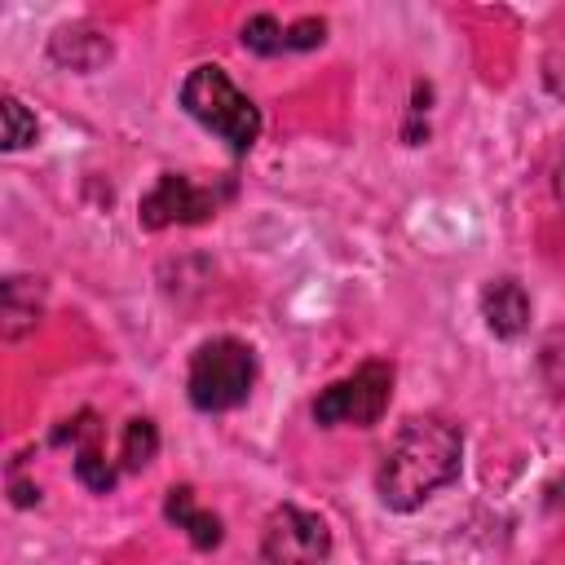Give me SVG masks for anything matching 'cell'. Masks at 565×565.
<instances>
[{"label": "cell", "mask_w": 565, "mask_h": 565, "mask_svg": "<svg viewBox=\"0 0 565 565\" xmlns=\"http://www.w3.org/2000/svg\"><path fill=\"white\" fill-rule=\"evenodd\" d=\"M463 468V437L455 424L437 415H419L402 424L375 468V494L388 512L424 508L441 486H450Z\"/></svg>", "instance_id": "obj_1"}, {"label": "cell", "mask_w": 565, "mask_h": 565, "mask_svg": "<svg viewBox=\"0 0 565 565\" xmlns=\"http://www.w3.org/2000/svg\"><path fill=\"white\" fill-rule=\"evenodd\" d=\"M181 106L190 119H199L207 132H216L234 154H247L260 141V110L238 84L225 75V66L203 62L181 79Z\"/></svg>", "instance_id": "obj_2"}, {"label": "cell", "mask_w": 565, "mask_h": 565, "mask_svg": "<svg viewBox=\"0 0 565 565\" xmlns=\"http://www.w3.org/2000/svg\"><path fill=\"white\" fill-rule=\"evenodd\" d=\"M252 384H256V358L243 340L216 335V340H203L194 349L185 393L199 411H234L247 402Z\"/></svg>", "instance_id": "obj_3"}, {"label": "cell", "mask_w": 565, "mask_h": 565, "mask_svg": "<svg viewBox=\"0 0 565 565\" xmlns=\"http://www.w3.org/2000/svg\"><path fill=\"white\" fill-rule=\"evenodd\" d=\"M388 397H393V366L371 358L362 362L353 375L327 384L318 397H313V419L322 428H335V424H353V428H371L380 424V415L388 411Z\"/></svg>", "instance_id": "obj_4"}, {"label": "cell", "mask_w": 565, "mask_h": 565, "mask_svg": "<svg viewBox=\"0 0 565 565\" xmlns=\"http://www.w3.org/2000/svg\"><path fill=\"white\" fill-rule=\"evenodd\" d=\"M327 556H331V530L318 512L282 503L265 516V530H260L265 565H322Z\"/></svg>", "instance_id": "obj_5"}, {"label": "cell", "mask_w": 565, "mask_h": 565, "mask_svg": "<svg viewBox=\"0 0 565 565\" xmlns=\"http://www.w3.org/2000/svg\"><path fill=\"white\" fill-rule=\"evenodd\" d=\"M216 212V199L212 190L194 185L190 177L181 172H163L146 194H141V207H137V221L146 230H168V225H199Z\"/></svg>", "instance_id": "obj_6"}, {"label": "cell", "mask_w": 565, "mask_h": 565, "mask_svg": "<svg viewBox=\"0 0 565 565\" xmlns=\"http://www.w3.org/2000/svg\"><path fill=\"white\" fill-rule=\"evenodd\" d=\"M102 433H106V424H97V415L93 411H79L75 419H66L62 428H57V441H75L79 446V455H75V477L88 486V490H110L115 486V468L106 463V455H102Z\"/></svg>", "instance_id": "obj_7"}, {"label": "cell", "mask_w": 565, "mask_h": 565, "mask_svg": "<svg viewBox=\"0 0 565 565\" xmlns=\"http://www.w3.org/2000/svg\"><path fill=\"white\" fill-rule=\"evenodd\" d=\"M481 318L486 327L499 335V340H512L525 331L530 322V296L516 278H499V282H486L481 291Z\"/></svg>", "instance_id": "obj_8"}, {"label": "cell", "mask_w": 565, "mask_h": 565, "mask_svg": "<svg viewBox=\"0 0 565 565\" xmlns=\"http://www.w3.org/2000/svg\"><path fill=\"white\" fill-rule=\"evenodd\" d=\"M163 512H168V521H177V530H185L190 534V543L194 547H216L221 543V516L216 512H207V508H199V499H194V490L190 486H172L168 490V499H163Z\"/></svg>", "instance_id": "obj_9"}, {"label": "cell", "mask_w": 565, "mask_h": 565, "mask_svg": "<svg viewBox=\"0 0 565 565\" xmlns=\"http://www.w3.org/2000/svg\"><path fill=\"white\" fill-rule=\"evenodd\" d=\"M49 57H53L57 66H71V71H97V66L110 57V40L97 35L93 26H66V31L53 35Z\"/></svg>", "instance_id": "obj_10"}, {"label": "cell", "mask_w": 565, "mask_h": 565, "mask_svg": "<svg viewBox=\"0 0 565 565\" xmlns=\"http://www.w3.org/2000/svg\"><path fill=\"white\" fill-rule=\"evenodd\" d=\"M0 318H4L9 340L26 335L40 318V282L35 278H9L4 291H0Z\"/></svg>", "instance_id": "obj_11"}, {"label": "cell", "mask_w": 565, "mask_h": 565, "mask_svg": "<svg viewBox=\"0 0 565 565\" xmlns=\"http://www.w3.org/2000/svg\"><path fill=\"white\" fill-rule=\"evenodd\" d=\"M238 40H243V49H252V53H260V57L287 53V31L278 26V18H274V13H256V18H247Z\"/></svg>", "instance_id": "obj_12"}, {"label": "cell", "mask_w": 565, "mask_h": 565, "mask_svg": "<svg viewBox=\"0 0 565 565\" xmlns=\"http://www.w3.org/2000/svg\"><path fill=\"white\" fill-rule=\"evenodd\" d=\"M154 450H159L154 424H150V419H128V424H124V450H119L124 468H146V463L154 459Z\"/></svg>", "instance_id": "obj_13"}, {"label": "cell", "mask_w": 565, "mask_h": 565, "mask_svg": "<svg viewBox=\"0 0 565 565\" xmlns=\"http://www.w3.org/2000/svg\"><path fill=\"white\" fill-rule=\"evenodd\" d=\"M0 119H4V137H0V146L4 150H22V146H31L35 141V115L18 102V97H4L0 102Z\"/></svg>", "instance_id": "obj_14"}, {"label": "cell", "mask_w": 565, "mask_h": 565, "mask_svg": "<svg viewBox=\"0 0 565 565\" xmlns=\"http://www.w3.org/2000/svg\"><path fill=\"white\" fill-rule=\"evenodd\" d=\"M543 375H547V384L565 397V331L543 349Z\"/></svg>", "instance_id": "obj_15"}, {"label": "cell", "mask_w": 565, "mask_h": 565, "mask_svg": "<svg viewBox=\"0 0 565 565\" xmlns=\"http://www.w3.org/2000/svg\"><path fill=\"white\" fill-rule=\"evenodd\" d=\"M322 31H327L322 18H300L296 26H287V53H291V49H313V44H322Z\"/></svg>", "instance_id": "obj_16"}, {"label": "cell", "mask_w": 565, "mask_h": 565, "mask_svg": "<svg viewBox=\"0 0 565 565\" xmlns=\"http://www.w3.org/2000/svg\"><path fill=\"white\" fill-rule=\"evenodd\" d=\"M556 190H561V199H565V159H561V172H556Z\"/></svg>", "instance_id": "obj_17"}]
</instances>
